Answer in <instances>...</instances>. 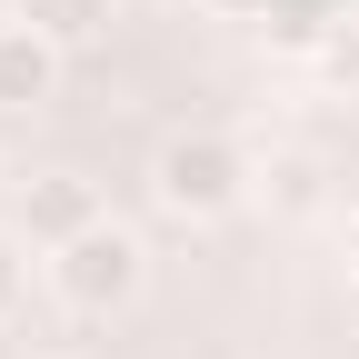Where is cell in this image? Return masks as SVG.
<instances>
[{
	"label": "cell",
	"instance_id": "cell-4",
	"mask_svg": "<svg viewBox=\"0 0 359 359\" xmlns=\"http://www.w3.org/2000/svg\"><path fill=\"white\" fill-rule=\"evenodd\" d=\"M60 70H70V50L50 30H30L20 11L0 20V110H40V100H60Z\"/></svg>",
	"mask_w": 359,
	"mask_h": 359
},
{
	"label": "cell",
	"instance_id": "cell-6",
	"mask_svg": "<svg viewBox=\"0 0 359 359\" xmlns=\"http://www.w3.org/2000/svg\"><path fill=\"white\" fill-rule=\"evenodd\" d=\"M11 11H20L30 30H50L60 50H80V40H100V20H110V0H11Z\"/></svg>",
	"mask_w": 359,
	"mask_h": 359
},
{
	"label": "cell",
	"instance_id": "cell-7",
	"mask_svg": "<svg viewBox=\"0 0 359 359\" xmlns=\"http://www.w3.org/2000/svg\"><path fill=\"white\" fill-rule=\"evenodd\" d=\"M259 180H280V210H309V200H320V170H309L299 150H290V160H269Z\"/></svg>",
	"mask_w": 359,
	"mask_h": 359
},
{
	"label": "cell",
	"instance_id": "cell-1",
	"mask_svg": "<svg viewBox=\"0 0 359 359\" xmlns=\"http://www.w3.org/2000/svg\"><path fill=\"white\" fill-rule=\"evenodd\" d=\"M250 190H259V160L230 140V130H170V140L150 150V200H160V219H180V230L240 219Z\"/></svg>",
	"mask_w": 359,
	"mask_h": 359
},
{
	"label": "cell",
	"instance_id": "cell-5",
	"mask_svg": "<svg viewBox=\"0 0 359 359\" xmlns=\"http://www.w3.org/2000/svg\"><path fill=\"white\" fill-rule=\"evenodd\" d=\"M309 80H320V90H359V11L309 30Z\"/></svg>",
	"mask_w": 359,
	"mask_h": 359
},
{
	"label": "cell",
	"instance_id": "cell-9",
	"mask_svg": "<svg viewBox=\"0 0 359 359\" xmlns=\"http://www.w3.org/2000/svg\"><path fill=\"white\" fill-rule=\"evenodd\" d=\"M210 20H269V0H200Z\"/></svg>",
	"mask_w": 359,
	"mask_h": 359
},
{
	"label": "cell",
	"instance_id": "cell-12",
	"mask_svg": "<svg viewBox=\"0 0 359 359\" xmlns=\"http://www.w3.org/2000/svg\"><path fill=\"white\" fill-rule=\"evenodd\" d=\"M349 330H359V290H349Z\"/></svg>",
	"mask_w": 359,
	"mask_h": 359
},
{
	"label": "cell",
	"instance_id": "cell-3",
	"mask_svg": "<svg viewBox=\"0 0 359 359\" xmlns=\"http://www.w3.org/2000/svg\"><path fill=\"white\" fill-rule=\"evenodd\" d=\"M100 219H110V200H100L90 170H30L20 190H11V230L30 250H70L80 230H100Z\"/></svg>",
	"mask_w": 359,
	"mask_h": 359
},
{
	"label": "cell",
	"instance_id": "cell-11",
	"mask_svg": "<svg viewBox=\"0 0 359 359\" xmlns=\"http://www.w3.org/2000/svg\"><path fill=\"white\" fill-rule=\"evenodd\" d=\"M349 259H359V210H349Z\"/></svg>",
	"mask_w": 359,
	"mask_h": 359
},
{
	"label": "cell",
	"instance_id": "cell-8",
	"mask_svg": "<svg viewBox=\"0 0 359 359\" xmlns=\"http://www.w3.org/2000/svg\"><path fill=\"white\" fill-rule=\"evenodd\" d=\"M20 290H30V269H20V240L0 230V320H11V309H20Z\"/></svg>",
	"mask_w": 359,
	"mask_h": 359
},
{
	"label": "cell",
	"instance_id": "cell-10",
	"mask_svg": "<svg viewBox=\"0 0 359 359\" xmlns=\"http://www.w3.org/2000/svg\"><path fill=\"white\" fill-rule=\"evenodd\" d=\"M0 359H20V339H11V320H0Z\"/></svg>",
	"mask_w": 359,
	"mask_h": 359
},
{
	"label": "cell",
	"instance_id": "cell-2",
	"mask_svg": "<svg viewBox=\"0 0 359 359\" xmlns=\"http://www.w3.org/2000/svg\"><path fill=\"white\" fill-rule=\"evenodd\" d=\"M50 290H60V309H80V320H120V309L150 290V250H140V230H120V219L80 230L70 250H50Z\"/></svg>",
	"mask_w": 359,
	"mask_h": 359
}]
</instances>
